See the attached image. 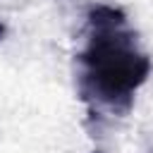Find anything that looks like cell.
Masks as SVG:
<instances>
[{"mask_svg": "<svg viewBox=\"0 0 153 153\" xmlns=\"http://www.w3.org/2000/svg\"><path fill=\"white\" fill-rule=\"evenodd\" d=\"M151 69L153 60L124 10L108 2L91 5L74 53L76 96L88 120L100 124L127 117Z\"/></svg>", "mask_w": 153, "mask_h": 153, "instance_id": "obj_1", "label": "cell"}, {"mask_svg": "<svg viewBox=\"0 0 153 153\" xmlns=\"http://www.w3.org/2000/svg\"><path fill=\"white\" fill-rule=\"evenodd\" d=\"M2 33H5V26H2V24H0V38H2Z\"/></svg>", "mask_w": 153, "mask_h": 153, "instance_id": "obj_2", "label": "cell"}]
</instances>
